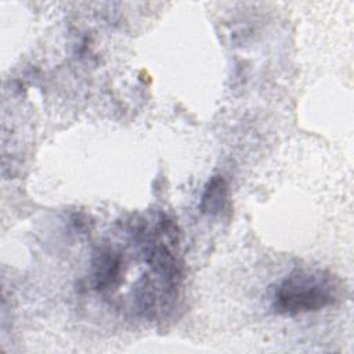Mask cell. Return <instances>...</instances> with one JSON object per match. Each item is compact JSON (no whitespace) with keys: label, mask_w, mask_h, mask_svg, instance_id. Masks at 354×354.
Instances as JSON below:
<instances>
[{"label":"cell","mask_w":354,"mask_h":354,"mask_svg":"<svg viewBox=\"0 0 354 354\" xmlns=\"http://www.w3.org/2000/svg\"><path fill=\"white\" fill-rule=\"evenodd\" d=\"M227 194H228V185L223 176L216 174L213 176L207 184L205 185V191L201 198L199 209L205 214H218L227 202Z\"/></svg>","instance_id":"3957f363"},{"label":"cell","mask_w":354,"mask_h":354,"mask_svg":"<svg viewBox=\"0 0 354 354\" xmlns=\"http://www.w3.org/2000/svg\"><path fill=\"white\" fill-rule=\"evenodd\" d=\"M340 282L324 270H295L277 288L274 308L279 314L295 315L318 311L335 304Z\"/></svg>","instance_id":"6da1fadb"},{"label":"cell","mask_w":354,"mask_h":354,"mask_svg":"<svg viewBox=\"0 0 354 354\" xmlns=\"http://www.w3.org/2000/svg\"><path fill=\"white\" fill-rule=\"evenodd\" d=\"M122 257L111 249H101L93 260V285L97 290L115 288L122 275Z\"/></svg>","instance_id":"7a4b0ae2"}]
</instances>
